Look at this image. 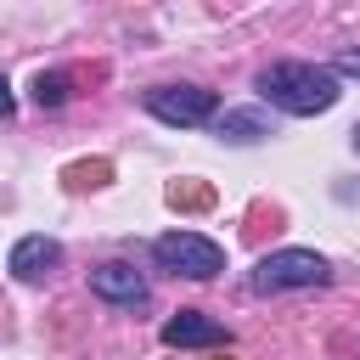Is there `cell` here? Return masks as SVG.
Instances as JSON below:
<instances>
[{
	"label": "cell",
	"mask_w": 360,
	"mask_h": 360,
	"mask_svg": "<svg viewBox=\"0 0 360 360\" xmlns=\"http://www.w3.org/2000/svg\"><path fill=\"white\" fill-rule=\"evenodd\" d=\"M326 281H332V264L309 248H276L248 276L253 292H292V287H326Z\"/></svg>",
	"instance_id": "2"
},
{
	"label": "cell",
	"mask_w": 360,
	"mask_h": 360,
	"mask_svg": "<svg viewBox=\"0 0 360 360\" xmlns=\"http://www.w3.org/2000/svg\"><path fill=\"white\" fill-rule=\"evenodd\" d=\"M214 107H219V96L202 90V84H158V90H146V112L163 118V124H180V129L208 124Z\"/></svg>",
	"instance_id": "4"
},
{
	"label": "cell",
	"mask_w": 360,
	"mask_h": 360,
	"mask_svg": "<svg viewBox=\"0 0 360 360\" xmlns=\"http://www.w3.org/2000/svg\"><path fill=\"white\" fill-rule=\"evenodd\" d=\"M56 264H62V242H56V236H22V242L11 248V259H6V270H11L17 281H45Z\"/></svg>",
	"instance_id": "6"
},
{
	"label": "cell",
	"mask_w": 360,
	"mask_h": 360,
	"mask_svg": "<svg viewBox=\"0 0 360 360\" xmlns=\"http://www.w3.org/2000/svg\"><path fill=\"white\" fill-rule=\"evenodd\" d=\"M163 343L169 349H219V343H231V332L219 321H208L202 309H180L174 321H163Z\"/></svg>",
	"instance_id": "5"
},
{
	"label": "cell",
	"mask_w": 360,
	"mask_h": 360,
	"mask_svg": "<svg viewBox=\"0 0 360 360\" xmlns=\"http://www.w3.org/2000/svg\"><path fill=\"white\" fill-rule=\"evenodd\" d=\"M259 90H264L270 107L298 112V118L326 112V107H338V96H343V90H338V73L321 68V62H270V68L259 73Z\"/></svg>",
	"instance_id": "1"
},
{
	"label": "cell",
	"mask_w": 360,
	"mask_h": 360,
	"mask_svg": "<svg viewBox=\"0 0 360 360\" xmlns=\"http://www.w3.org/2000/svg\"><path fill=\"white\" fill-rule=\"evenodd\" d=\"M107 174H112V163H101V158H96V163H73V169H68V186H73V191L107 186Z\"/></svg>",
	"instance_id": "10"
},
{
	"label": "cell",
	"mask_w": 360,
	"mask_h": 360,
	"mask_svg": "<svg viewBox=\"0 0 360 360\" xmlns=\"http://www.w3.org/2000/svg\"><path fill=\"white\" fill-rule=\"evenodd\" d=\"M68 101V73H34V107H62Z\"/></svg>",
	"instance_id": "9"
},
{
	"label": "cell",
	"mask_w": 360,
	"mask_h": 360,
	"mask_svg": "<svg viewBox=\"0 0 360 360\" xmlns=\"http://www.w3.org/2000/svg\"><path fill=\"white\" fill-rule=\"evenodd\" d=\"M169 202H174V208H208L214 191H208V186H186V180H174V186H169Z\"/></svg>",
	"instance_id": "11"
},
{
	"label": "cell",
	"mask_w": 360,
	"mask_h": 360,
	"mask_svg": "<svg viewBox=\"0 0 360 360\" xmlns=\"http://www.w3.org/2000/svg\"><path fill=\"white\" fill-rule=\"evenodd\" d=\"M219 135L236 141V146H248V141H264L270 124H264V112H225V118H219Z\"/></svg>",
	"instance_id": "8"
},
{
	"label": "cell",
	"mask_w": 360,
	"mask_h": 360,
	"mask_svg": "<svg viewBox=\"0 0 360 360\" xmlns=\"http://www.w3.org/2000/svg\"><path fill=\"white\" fill-rule=\"evenodd\" d=\"M11 107H17V101H11V90H6V79H0V118H6Z\"/></svg>",
	"instance_id": "13"
},
{
	"label": "cell",
	"mask_w": 360,
	"mask_h": 360,
	"mask_svg": "<svg viewBox=\"0 0 360 360\" xmlns=\"http://www.w3.org/2000/svg\"><path fill=\"white\" fill-rule=\"evenodd\" d=\"M90 292L118 309H135V304H146V276L129 264H101V270H90Z\"/></svg>",
	"instance_id": "7"
},
{
	"label": "cell",
	"mask_w": 360,
	"mask_h": 360,
	"mask_svg": "<svg viewBox=\"0 0 360 360\" xmlns=\"http://www.w3.org/2000/svg\"><path fill=\"white\" fill-rule=\"evenodd\" d=\"M152 259L169 270V276H186V281H214L225 270V248L202 231H169L152 242Z\"/></svg>",
	"instance_id": "3"
},
{
	"label": "cell",
	"mask_w": 360,
	"mask_h": 360,
	"mask_svg": "<svg viewBox=\"0 0 360 360\" xmlns=\"http://www.w3.org/2000/svg\"><path fill=\"white\" fill-rule=\"evenodd\" d=\"M332 73H349V79H360V51H343V56H338V68H332Z\"/></svg>",
	"instance_id": "12"
},
{
	"label": "cell",
	"mask_w": 360,
	"mask_h": 360,
	"mask_svg": "<svg viewBox=\"0 0 360 360\" xmlns=\"http://www.w3.org/2000/svg\"><path fill=\"white\" fill-rule=\"evenodd\" d=\"M354 152H360V124H354Z\"/></svg>",
	"instance_id": "14"
}]
</instances>
